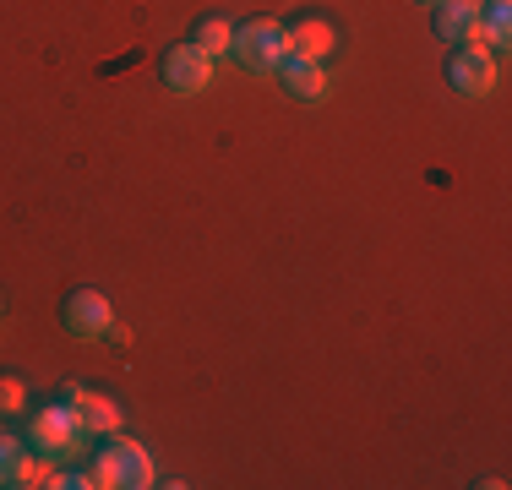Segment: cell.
<instances>
[{
  "mask_svg": "<svg viewBox=\"0 0 512 490\" xmlns=\"http://www.w3.org/2000/svg\"><path fill=\"white\" fill-rule=\"evenodd\" d=\"M186 44H197L202 55H224V49L235 44V22H224V17H218V11H202V17L191 22Z\"/></svg>",
  "mask_w": 512,
  "mask_h": 490,
  "instance_id": "obj_12",
  "label": "cell"
},
{
  "mask_svg": "<svg viewBox=\"0 0 512 490\" xmlns=\"http://www.w3.org/2000/svg\"><path fill=\"white\" fill-rule=\"evenodd\" d=\"M447 88L463 98H480L496 88V60L485 44H453L447 49Z\"/></svg>",
  "mask_w": 512,
  "mask_h": 490,
  "instance_id": "obj_5",
  "label": "cell"
},
{
  "mask_svg": "<svg viewBox=\"0 0 512 490\" xmlns=\"http://www.w3.org/2000/svg\"><path fill=\"white\" fill-rule=\"evenodd\" d=\"M333 44H338L333 22H327V17H316V11H306V17H295V22H284V49H289V55L322 60Z\"/></svg>",
  "mask_w": 512,
  "mask_h": 490,
  "instance_id": "obj_9",
  "label": "cell"
},
{
  "mask_svg": "<svg viewBox=\"0 0 512 490\" xmlns=\"http://www.w3.org/2000/svg\"><path fill=\"white\" fill-rule=\"evenodd\" d=\"M414 6H436V0H414Z\"/></svg>",
  "mask_w": 512,
  "mask_h": 490,
  "instance_id": "obj_15",
  "label": "cell"
},
{
  "mask_svg": "<svg viewBox=\"0 0 512 490\" xmlns=\"http://www.w3.org/2000/svg\"><path fill=\"white\" fill-rule=\"evenodd\" d=\"M0 485H50V469H39V452L28 441H0Z\"/></svg>",
  "mask_w": 512,
  "mask_h": 490,
  "instance_id": "obj_11",
  "label": "cell"
},
{
  "mask_svg": "<svg viewBox=\"0 0 512 490\" xmlns=\"http://www.w3.org/2000/svg\"><path fill=\"white\" fill-rule=\"evenodd\" d=\"M229 55H235L246 71H278V60L289 55V49H284V22H273V17L240 22V28H235V44H229Z\"/></svg>",
  "mask_w": 512,
  "mask_h": 490,
  "instance_id": "obj_3",
  "label": "cell"
},
{
  "mask_svg": "<svg viewBox=\"0 0 512 490\" xmlns=\"http://www.w3.org/2000/svg\"><path fill=\"white\" fill-rule=\"evenodd\" d=\"M22 403H28V387H22V376L0 371V420H6V414H22Z\"/></svg>",
  "mask_w": 512,
  "mask_h": 490,
  "instance_id": "obj_13",
  "label": "cell"
},
{
  "mask_svg": "<svg viewBox=\"0 0 512 490\" xmlns=\"http://www.w3.org/2000/svg\"><path fill=\"white\" fill-rule=\"evenodd\" d=\"M88 485H131V490H148V485H158L148 447L126 441L120 431H109V436L99 441V452L88 458Z\"/></svg>",
  "mask_w": 512,
  "mask_h": 490,
  "instance_id": "obj_1",
  "label": "cell"
},
{
  "mask_svg": "<svg viewBox=\"0 0 512 490\" xmlns=\"http://www.w3.org/2000/svg\"><path fill=\"white\" fill-rule=\"evenodd\" d=\"M60 327H66L71 338H99L109 333V294L93 289V284H71L60 294Z\"/></svg>",
  "mask_w": 512,
  "mask_h": 490,
  "instance_id": "obj_4",
  "label": "cell"
},
{
  "mask_svg": "<svg viewBox=\"0 0 512 490\" xmlns=\"http://www.w3.org/2000/svg\"><path fill=\"white\" fill-rule=\"evenodd\" d=\"M278 77H284V93L300 98V104H322V98H327V71H322V60L284 55V60H278Z\"/></svg>",
  "mask_w": 512,
  "mask_h": 490,
  "instance_id": "obj_10",
  "label": "cell"
},
{
  "mask_svg": "<svg viewBox=\"0 0 512 490\" xmlns=\"http://www.w3.org/2000/svg\"><path fill=\"white\" fill-rule=\"evenodd\" d=\"M431 28L442 44H480V6L474 0H436Z\"/></svg>",
  "mask_w": 512,
  "mask_h": 490,
  "instance_id": "obj_8",
  "label": "cell"
},
{
  "mask_svg": "<svg viewBox=\"0 0 512 490\" xmlns=\"http://www.w3.org/2000/svg\"><path fill=\"white\" fill-rule=\"evenodd\" d=\"M60 403H71V414H77V425L88 436L120 431V409L104 398V392H93V387H82V382H66V387H60Z\"/></svg>",
  "mask_w": 512,
  "mask_h": 490,
  "instance_id": "obj_7",
  "label": "cell"
},
{
  "mask_svg": "<svg viewBox=\"0 0 512 490\" xmlns=\"http://www.w3.org/2000/svg\"><path fill=\"white\" fill-rule=\"evenodd\" d=\"M207 77H213V55H202V49L186 44V39L158 55V82H164L169 93H202Z\"/></svg>",
  "mask_w": 512,
  "mask_h": 490,
  "instance_id": "obj_6",
  "label": "cell"
},
{
  "mask_svg": "<svg viewBox=\"0 0 512 490\" xmlns=\"http://www.w3.org/2000/svg\"><path fill=\"white\" fill-rule=\"evenodd\" d=\"M82 425H77V414H71V403H44V409H33V420H28V447L39 452V458H66V452H77L82 447Z\"/></svg>",
  "mask_w": 512,
  "mask_h": 490,
  "instance_id": "obj_2",
  "label": "cell"
},
{
  "mask_svg": "<svg viewBox=\"0 0 512 490\" xmlns=\"http://www.w3.org/2000/svg\"><path fill=\"white\" fill-rule=\"evenodd\" d=\"M474 6H480V11H485V6H507V0H474Z\"/></svg>",
  "mask_w": 512,
  "mask_h": 490,
  "instance_id": "obj_14",
  "label": "cell"
}]
</instances>
